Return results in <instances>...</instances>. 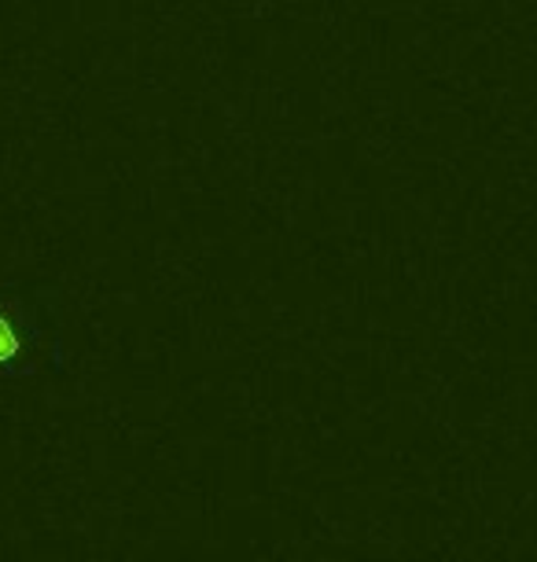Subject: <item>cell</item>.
Here are the masks:
<instances>
[{
  "instance_id": "6da1fadb",
  "label": "cell",
  "mask_w": 537,
  "mask_h": 562,
  "mask_svg": "<svg viewBox=\"0 0 537 562\" xmlns=\"http://www.w3.org/2000/svg\"><path fill=\"white\" fill-rule=\"evenodd\" d=\"M15 310L8 302H0V368H8L12 360L23 353V331L15 324Z\"/></svg>"
}]
</instances>
